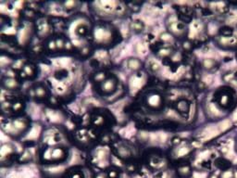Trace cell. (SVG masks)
I'll list each match as a JSON object with an SVG mask.
<instances>
[{
    "label": "cell",
    "mask_w": 237,
    "mask_h": 178,
    "mask_svg": "<svg viewBox=\"0 0 237 178\" xmlns=\"http://www.w3.org/2000/svg\"><path fill=\"white\" fill-rule=\"evenodd\" d=\"M95 38L98 43H106L110 40L111 34L104 28H97L95 31Z\"/></svg>",
    "instance_id": "cell-1"
},
{
    "label": "cell",
    "mask_w": 237,
    "mask_h": 178,
    "mask_svg": "<svg viewBox=\"0 0 237 178\" xmlns=\"http://www.w3.org/2000/svg\"><path fill=\"white\" fill-rule=\"evenodd\" d=\"M219 43L221 46H235L237 44V37L231 35V36H221L219 38Z\"/></svg>",
    "instance_id": "cell-2"
},
{
    "label": "cell",
    "mask_w": 237,
    "mask_h": 178,
    "mask_svg": "<svg viewBox=\"0 0 237 178\" xmlns=\"http://www.w3.org/2000/svg\"><path fill=\"white\" fill-rule=\"evenodd\" d=\"M208 111L210 116L212 117H221L222 116V111L219 110V107L214 103H209L208 106Z\"/></svg>",
    "instance_id": "cell-3"
},
{
    "label": "cell",
    "mask_w": 237,
    "mask_h": 178,
    "mask_svg": "<svg viewBox=\"0 0 237 178\" xmlns=\"http://www.w3.org/2000/svg\"><path fill=\"white\" fill-rule=\"evenodd\" d=\"M147 103L148 105L152 107V108H159L160 106V103H161V99L159 95H151L149 96V97L147 99Z\"/></svg>",
    "instance_id": "cell-4"
},
{
    "label": "cell",
    "mask_w": 237,
    "mask_h": 178,
    "mask_svg": "<svg viewBox=\"0 0 237 178\" xmlns=\"http://www.w3.org/2000/svg\"><path fill=\"white\" fill-rule=\"evenodd\" d=\"M170 29L174 34H182L184 30V24L183 22L175 21L172 22V23H170Z\"/></svg>",
    "instance_id": "cell-5"
},
{
    "label": "cell",
    "mask_w": 237,
    "mask_h": 178,
    "mask_svg": "<svg viewBox=\"0 0 237 178\" xmlns=\"http://www.w3.org/2000/svg\"><path fill=\"white\" fill-rule=\"evenodd\" d=\"M99 4H100L101 8H102L103 10L105 11H107V12L113 11L117 7L116 2H114V1H101Z\"/></svg>",
    "instance_id": "cell-6"
},
{
    "label": "cell",
    "mask_w": 237,
    "mask_h": 178,
    "mask_svg": "<svg viewBox=\"0 0 237 178\" xmlns=\"http://www.w3.org/2000/svg\"><path fill=\"white\" fill-rule=\"evenodd\" d=\"M114 87H115V82L113 81L112 79H108L106 81H104V83L102 84V86H101V88H102V90L106 93H109L111 92Z\"/></svg>",
    "instance_id": "cell-7"
},
{
    "label": "cell",
    "mask_w": 237,
    "mask_h": 178,
    "mask_svg": "<svg viewBox=\"0 0 237 178\" xmlns=\"http://www.w3.org/2000/svg\"><path fill=\"white\" fill-rule=\"evenodd\" d=\"M177 109L180 112L182 113H186L189 111V104H188V102L186 100H180L178 102V105H177Z\"/></svg>",
    "instance_id": "cell-8"
},
{
    "label": "cell",
    "mask_w": 237,
    "mask_h": 178,
    "mask_svg": "<svg viewBox=\"0 0 237 178\" xmlns=\"http://www.w3.org/2000/svg\"><path fill=\"white\" fill-rule=\"evenodd\" d=\"M128 67L131 70L136 71L141 67V62L136 59H131L128 61Z\"/></svg>",
    "instance_id": "cell-9"
},
{
    "label": "cell",
    "mask_w": 237,
    "mask_h": 178,
    "mask_svg": "<svg viewBox=\"0 0 237 178\" xmlns=\"http://www.w3.org/2000/svg\"><path fill=\"white\" fill-rule=\"evenodd\" d=\"M231 121L230 120H224V121H222L221 123L219 124V126H218V129H219V132H224L226 130H228L230 127H231Z\"/></svg>",
    "instance_id": "cell-10"
},
{
    "label": "cell",
    "mask_w": 237,
    "mask_h": 178,
    "mask_svg": "<svg viewBox=\"0 0 237 178\" xmlns=\"http://www.w3.org/2000/svg\"><path fill=\"white\" fill-rule=\"evenodd\" d=\"M12 124L14 125V127H15L18 131L22 130V129H24L25 126H26L25 122L23 121V120H21V119H17V120H15V121H13Z\"/></svg>",
    "instance_id": "cell-11"
},
{
    "label": "cell",
    "mask_w": 237,
    "mask_h": 178,
    "mask_svg": "<svg viewBox=\"0 0 237 178\" xmlns=\"http://www.w3.org/2000/svg\"><path fill=\"white\" fill-rule=\"evenodd\" d=\"M141 86H142V81H141V78L139 76L134 77L133 80L131 81V88H133V90H137V88H139Z\"/></svg>",
    "instance_id": "cell-12"
},
{
    "label": "cell",
    "mask_w": 237,
    "mask_h": 178,
    "mask_svg": "<svg viewBox=\"0 0 237 178\" xmlns=\"http://www.w3.org/2000/svg\"><path fill=\"white\" fill-rule=\"evenodd\" d=\"M5 86H6V87L10 88V89H14V88H16L17 86H18V83H17V81L15 79L8 78L5 81Z\"/></svg>",
    "instance_id": "cell-13"
},
{
    "label": "cell",
    "mask_w": 237,
    "mask_h": 178,
    "mask_svg": "<svg viewBox=\"0 0 237 178\" xmlns=\"http://www.w3.org/2000/svg\"><path fill=\"white\" fill-rule=\"evenodd\" d=\"M215 64H216V61L212 59H205L203 60V66L205 69H208V70L212 69L215 66Z\"/></svg>",
    "instance_id": "cell-14"
},
{
    "label": "cell",
    "mask_w": 237,
    "mask_h": 178,
    "mask_svg": "<svg viewBox=\"0 0 237 178\" xmlns=\"http://www.w3.org/2000/svg\"><path fill=\"white\" fill-rule=\"evenodd\" d=\"M131 28L133 30H134L135 32H140V31H142L143 28H144V23L141 21H133V23H131Z\"/></svg>",
    "instance_id": "cell-15"
},
{
    "label": "cell",
    "mask_w": 237,
    "mask_h": 178,
    "mask_svg": "<svg viewBox=\"0 0 237 178\" xmlns=\"http://www.w3.org/2000/svg\"><path fill=\"white\" fill-rule=\"evenodd\" d=\"M63 154H64L63 150L61 149H55L52 150V159H54V160L60 159V158H62Z\"/></svg>",
    "instance_id": "cell-16"
},
{
    "label": "cell",
    "mask_w": 237,
    "mask_h": 178,
    "mask_svg": "<svg viewBox=\"0 0 237 178\" xmlns=\"http://www.w3.org/2000/svg\"><path fill=\"white\" fill-rule=\"evenodd\" d=\"M189 151H190V149L188 148V147H182V148L177 149L176 155L177 157H183V156H185L186 154L189 153Z\"/></svg>",
    "instance_id": "cell-17"
},
{
    "label": "cell",
    "mask_w": 237,
    "mask_h": 178,
    "mask_svg": "<svg viewBox=\"0 0 237 178\" xmlns=\"http://www.w3.org/2000/svg\"><path fill=\"white\" fill-rule=\"evenodd\" d=\"M170 54H172V49L169 47H163V48H161V49H159V56L161 58H165Z\"/></svg>",
    "instance_id": "cell-18"
},
{
    "label": "cell",
    "mask_w": 237,
    "mask_h": 178,
    "mask_svg": "<svg viewBox=\"0 0 237 178\" xmlns=\"http://www.w3.org/2000/svg\"><path fill=\"white\" fill-rule=\"evenodd\" d=\"M148 65H149V68H150L153 71V72H157V71H159L160 69L159 64L157 63L156 60H150V61H149Z\"/></svg>",
    "instance_id": "cell-19"
},
{
    "label": "cell",
    "mask_w": 237,
    "mask_h": 178,
    "mask_svg": "<svg viewBox=\"0 0 237 178\" xmlns=\"http://www.w3.org/2000/svg\"><path fill=\"white\" fill-rule=\"evenodd\" d=\"M47 115L48 117H49L51 120H53V121H59V114L58 112H56V111H53V110H48L47 111Z\"/></svg>",
    "instance_id": "cell-20"
},
{
    "label": "cell",
    "mask_w": 237,
    "mask_h": 178,
    "mask_svg": "<svg viewBox=\"0 0 237 178\" xmlns=\"http://www.w3.org/2000/svg\"><path fill=\"white\" fill-rule=\"evenodd\" d=\"M136 51L139 54H146V46L144 44H137L136 46Z\"/></svg>",
    "instance_id": "cell-21"
},
{
    "label": "cell",
    "mask_w": 237,
    "mask_h": 178,
    "mask_svg": "<svg viewBox=\"0 0 237 178\" xmlns=\"http://www.w3.org/2000/svg\"><path fill=\"white\" fill-rule=\"evenodd\" d=\"M179 173L182 176H187L190 173V168L188 166H183L179 169Z\"/></svg>",
    "instance_id": "cell-22"
},
{
    "label": "cell",
    "mask_w": 237,
    "mask_h": 178,
    "mask_svg": "<svg viewBox=\"0 0 237 178\" xmlns=\"http://www.w3.org/2000/svg\"><path fill=\"white\" fill-rule=\"evenodd\" d=\"M229 101H230V97L228 95H222L221 99H219V103L221 105H222L223 107H226L228 104H229Z\"/></svg>",
    "instance_id": "cell-23"
},
{
    "label": "cell",
    "mask_w": 237,
    "mask_h": 178,
    "mask_svg": "<svg viewBox=\"0 0 237 178\" xmlns=\"http://www.w3.org/2000/svg\"><path fill=\"white\" fill-rule=\"evenodd\" d=\"M84 103L86 105H89V106H98L99 105V102L97 100H95L93 97H88V99H84Z\"/></svg>",
    "instance_id": "cell-24"
},
{
    "label": "cell",
    "mask_w": 237,
    "mask_h": 178,
    "mask_svg": "<svg viewBox=\"0 0 237 178\" xmlns=\"http://www.w3.org/2000/svg\"><path fill=\"white\" fill-rule=\"evenodd\" d=\"M160 39L164 42H170L172 40V36L169 33H163L160 34Z\"/></svg>",
    "instance_id": "cell-25"
},
{
    "label": "cell",
    "mask_w": 237,
    "mask_h": 178,
    "mask_svg": "<svg viewBox=\"0 0 237 178\" xmlns=\"http://www.w3.org/2000/svg\"><path fill=\"white\" fill-rule=\"evenodd\" d=\"M46 142L48 144H56L59 142V138L56 137L55 136H49L46 138Z\"/></svg>",
    "instance_id": "cell-26"
},
{
    "label": "cell",
    "mask_w": 237,
    "mask_h": 178,
    "mask_svg": "<svg viewBox=\"0 0 237 178\" xmlns=\"http://www.w3.org/2000/svg\"><path fill=\"white\" fill-rule=\"evenodd\" d=\"M35 95L38 97H44L46 96V90H45V88H43V87H37L35 89Z\"/></svg>",
    "instance_id": "cell-27"
},
{
    "label": "cell",
    "mask_w": 237,
    "mask_h": 178,
    "mask_svg": "<svg viewBox=\"0 0 237 178\" xmlns=\"http://www.w3.org/2000/svg\"><path fill=\"white\" fill-rule=\"evenodd\" d=\"M23 72H24V73H25L26 75H28V76H32V75L33 74V70L32 67L29 66V65L24 66Z\"/></svg>",
    "instance_id": "cell-28"
},
{
    "label": "cell",
    "mask_w": 237,
    "mask_h": 178,
    "mask_svg": "<svg viewBox=\"0 0 237 178\" xmlns=\"http://www.w3.org/2000/svg\"><path fill=\"white\" fill-rule=\"evenodd\" d=\"M118 152H120V155L122 156V157H129V155H130L129 149L126 148H121L120 150H118Z\"/></svg>",
    "instance_id": "cell-29"
},
{
    "label": "cell",
    "mask_w": 237,
    "mask_h": 178,
    "mask_svg": "<svg viewBox=\"0 0 237 178\" xmlns=\"http://www.w3.org/2000/svg\"><path fill=\"white\" fill-rule=\"evenodd\" d=\"M232 30L229 27H224L221 29V34L222 36H231L232 35Z\"/></svg>",
    "instance_id": "cell-30"
},
{
    "label": "cell",
    "mask_w": 237,
    "mask_h": 178,
    "mask_svg": "<svg viewBox=\"0 0 237 178\" xmlns=\"http://www.w3.org/2000/svg\"><path fill=\"white\" fill-rule=\"evenodd\" d=\"M10 151H11V148H10V146H7V145L3 146L2 149H1V155H2V157H4V156H5L6 154H7L8 152H10Z\"/></svg>",
    "instance_id": "cell-31"
},
{
    "label": "cell",
    "mask_w": 237,
    "mask_h": 178,
    "mask_svg": "<svg viewBox=\"0 0 237 178\" xmlns=\"http://www.w3.org/2000/svg\"><path fill=\"white\" fill-rule=\"evenodd\" d=\"M232 177H234V173H232L231 170L224 171L221 175V178H232Z\"/></svg>",
    "instance_id": "cell-32"
},
{
    "label": "cell",
    "mask_w": 237,
    "mask_h": 178,
    "mask_svg": "<svg viewBox=\"0 0 237 178\" xmlns=\"http://www.w3.org/2000/svg\"><path fill=\"white\" fill-rule=\"evenodd\" d=\"M106 78V74L104 73H97L95 76V80L96 82H101V81H104V79Z\"/></svg>",
    "instance_id": "cell-33"
},
{
    "label": "cell",
    "mask_w": 237,
    "mask_h": 178,
    "mask_svg": "<svg viewBox=\"0 0 237 178\" xmlns=\"http://www.w3.org/2000/svg\"><path fill=\"white\" fill-rule=\"evenodd\" d=\"M104 122V118L102 116H96L94 120V123L95 125H100V124H102Z\"/></svg>",
    "instance_id": "cell-34"
},
{
    "label": "cell",
    "mask_w": 237,
    "mask_h": 178,
    "mask_svg": "<svg viewBox=\"0 0 237 178\" xmlns=\"http://www.w3.org/2000/svg\"><path fill=\"white\" fill-rule=\"evenodd\" d=\"M105 156H106V153H105L104 150H102V149L97 150V153H96V158H97L98 160H103L105 158Z\"/></svg>",
    "instance_id": "cell-35"
},
{
    "label": "cell",
    "mask_w": 237,
    "mask_h": 178,
    "mask_svg": "<svg viewBox=\"0 0 237 178\" xmlns=\"http://www.w3.org/2000/svg\"><path fill=\"white\" fill-rule=\"evenodd\" d=\"M56 46H57V48H59V49H62L64 47V43L62 41V39H57Z\"/></svg>",
    "instance_id": "cell-36"
},
{
    "label": "cell",
    "mask_w": 237,
    "mask_h": 178,
    "mask_svg": "<svg viewBox=\"0 0 237 178\" xmlns=\"http://www.w3.org/2000/svg\"><path fill=\"white\" fill-rule=\"evenodd\" d=\"M56 89H57V92L62 93V92L65 91V86H64V84H58V86H57Z\"/></svg>",
    "instance_id": "cell-37"
},
{
    "label": "cell",
    "mask_w": 237,
    "mask_h": 178,
    "mask_svg": "<svg viewBox=\"0 0 237 178\" xmlns=\"http://www.w3.org/2000/svg\"><path fill=\"white\" fill-rule=\"evenodd\" d=\"M212 80H213V78L208 75V76H206V77L203 79V83L206 84H210L212 83Z\"/></svg>",
    "instance_id": "cell-38"
},
{
    "label": "cell",
    "mask_w": 237,
    "mask_h": 178,
    "mask_svg": "<svg viewBox=\"0 0 237 178\" xmlns=\"http://www.w3.org/2000/svg\"><path fill=\"white\" fill-rule=\"evenodd\" d=\"M76 33L79 34V35H83L85 34V29L84 27H82V26H80V27H78L77 30H76Z\"/></svg>",
    "instance_id": "cell-39"
},
{
    "label": "cell",
    "mask_w": 237,
    "mask_h": 178,
    "mask_svg": "<svg viewBox=\"0 0 237 178\" xmlns=\"http://www.w3.org/2000/svg\"><path fill=\"white\" fill-rule=\"evenodd\" d=\"M168 117H170V118H178V114L173 110H168Z\"/></svg>",
    "instance_id": "cell-40"
},
{
    "label": "cell",
    "mask_w": 237,
    "mask_h": 178,
    "mask_svg": "<svg viewBox=\"0 0 237 178\" xmlns=\"http://www.w3.org/2000/svg\"><path fill=\"white\" fill-rule=\"evenodd\" d=\"M21 107H22V105H21L20 102H17V103H15L14 105H13V110H14L15 111H18L21 109Z\"/></svg>",
    "instance_id": "cell-41"
},
{
    "label": "cell",
    "mask_w": 237,
    "mask_h": 178,
    "mask_svg": "<svg viewBox=\"0 0 237 178\" xmlns=\"http://www.w3.org/2000/svg\"><path fill=\"white\" fill-rule=\"evenodd\" d=\"M232 77H234V76H232V73H228V74L225 75L224 77H223V79H224L226 82H230V81H232Z\"/></svg>",
    "instance_id": "cell-42"
},
{
    "label": "cell",
    "mask_w": 237,
    "mask_h": 178,
    "mask_svg": "<svg viewBox=\"0 0 237 178\" xmlns=\"http://www.w3.org/2000/svg\"><path fill=\"white\" fill-rule=\"evenodd\" d=\"M172 59L173 61H179L180 60H181V56H180V54H178V53H175V54H173V56L172 57Z\"/></svg>",
    "instance_id": "cell-43"
},
{
    "label": "cell",
    "mask_w": 237,
    "mask_h": 178,
    "mask_svg": "<svg viewBox=\"0 0 237 178\" xmlns=\"http://www.w3.org/2000/svg\"><path fill=\"white\" fill-rule=\"evenodd\" d=\"M56 48H57L56 42H54V41H50V42H49V49H50V50H55Z\"/></svg>",
    "instance_id": "cell-44"
},
{
    "label": "cell",
    "mask_w": 237,
    "mask_h": 178,
    "mask_svg": "<svg viewBox=\"0 0 237 178\" xmlns=\"http://www.w3.org/2000/svg\"><path fill=\"white\" fill-rule=\"evenodd\" d=\"M191 47H192V46H191V44L189 42L186 41V42L183 43V48H184V49L189 50V49H191Z\"/></svg>",
    "instance_id": "cell-45"
},
{
    "label": "cell",
    "mask_w": 237,
    "mask_h": 178,
    "mask_svg": "<svg viewBox=\"0 0 237 178\" xmlns=\"http://www.w3.org/2000/svg\"><path fill=\"white\" fill-rule=\"evenodd\" d=\"M96 56H97V58H99V59L103 60L104 58H106V57H107V54H106L105 52H103V51H100V53H98V54L96 55Z\"/></svg>",
    "instance_id": "cell-46"
},
{
    "label": "cell",
    "mask_w": 237,
    "mask_h": 178,
    "mask_svg": "<svg viewBox=\"0 0 237 178\" xmlns=\"http://www.w3.org/2000/svg\"><path fill=\"white\" fill-rule=\"evenodd\" d=\"M28 159H30V154H29V152H27V151H25L23 156L21 157V161H25V160H28Z\"/></svg>",
    "instance_id": "cell-47"
},
{
    "label": "cell",
    "mask_w": 237,
    "mask_h": 178,
    "mask_svg": "<svg viewBox=\"0 0 237 178\" xmlns=\"http://www.w3.org/2000/svg\"><path fill=\"white\" fill-rule=\"evenodd\" d=\"M74 5H75V3H74L73 1H69V2H66V3H65V6L67 7V8H72Z\"/></svg>",
    "instance_id": "cell-48"
},
{
    "label": "cell",
    "mask_w": 237,
    "mask_h": 178,
    "mask_svg": "<svg viewBox=\"0 0 237 178\" xmlns=\"http://www.w3.org/2000/svg\"><path fill=\"white\" fill-rule=\"evenodd\" d=\"M88 52H89V48H88V47H82V50H81L82 55H86V54H88Z\"/></svg>",
    "instance_id": "cell-49"
},
{
    "label": "cell",
    "mask_w": 237,
    "mask_h": 178,
    "mask_svg": "<svg viewBox=\"0 0 237 178\" xmlns=\"http://www.w3.org/2000/svg\"><path fill=\"white\" fill-rule=\"evenodd\" d=\"M115 10H117V12H122V11L124 10V8L122 7L121 5H118V6H117V7H116Z\"/></svg>",
    "instance_id": "cell-50"
},
{
    "label": "cell",
    "mask_w": 237,
    "mask_h": 178,
    "mask_svg": "<svg viewBox=\"0 0 237 178\" xmlns=\"http://www.w3.org/2000/svg\"><path fill=\"white\" fill-rule=\"evenodd\" d=\"M112 161H113V162L116 164V165H121V162L118 161V160L116 158V157H113V159H112Z\"/></svg>",
    "instance_id": "cell-51"
},
{
    "label": "cell",
    "mask_w": 237,
    "mask_h": 178,
    "mask_svg": "<svg viewBox=\"0 0 237 178\" xmlns=\"http://www.w3.org/2000/svg\"><path fill=\"white\" fill-rule=\"evenodd\" d=\"M21 64H22V62H21V60H18L16 62V63L14 64V68H20V67L21 66Z\"/></svg>",
    "instance_id": "cell-52"
},
{
    "label": "cell",
    "mask_w": 237,
    "mask_h": 178,
    "mask_svg": "<svg viewBox=\"0 0 237 178\" xmlns=\"http://www.w3.org/2000/svg\"><path fill=\"white\" fill-rule=\"evenodd\" d=\"M172 143L173 144H179L180 143V138H179V137H174V138L172 139Z\"/></svg>",
    "instance_id": "cell-53"
},
{
    "label": "cell",
    "mask_w": 237,
    "mask_h": 178,
    "mask_svg": "<svg viewBox=\"0 0 237 178\" xmlns=\"http://www.w3.org/2000/svg\"><path fill=\"white\" fill-rule=\"evenodd\" d=\"M65 48H66V49H68V50L71 49V48H72V44H71V43L65 44Z\"/></svg>",
    "instance_id": "cell-54"
},
{
    "label": "cell",
    "mask_w": 237,
    "mask_h": 178,
    "mask_svg": "<svg viewBox=\"0 0 237 178\" xmlns=\"http://www.w3.org/2000/svg\"><path fill=\"white\" fill-rule=\"evenodd\" d=\"M115 175H116L115 172H111L110 173H109V176H110V177H112V178H113V177H115Z\"/></svg>",
    "instance_id": "cell-55"
},
{
    "label": "cell",
    "mask_w": 237,
    "mask_h": 178,
    "mask_svg": "<svg viewBox=\"0 0 237 178\" xmlns=\"http://www.w3.org/2000/svg\"><path fill=\"white\" fill-rule=\"evenodd\" d=\"M234 120H237V110L235 111L234 114Z\"/></svg>",
    "instance_id": "cell-56"
},
{
    "label": "cell",
    "mask_w": 237,
    "mask_h": 178,
    "mask_svg": "<svg viewBox=\"0 0 237 178\" xmlns=\"http://www.w3.org/2000/svg\"><path fill=\"white\" fill-rule=\"evenodd\" d=\"M96 178H105V175H99Z\"/></svg>",
    "instance_id": "cell-57"
},
{
    "label": "cell",
    "mask_w": 237,
    "mask_h": 178,
    "mask_svg": "<svg viewBox=\"0 0 237 178\" xmlns=\"http://www.w3.org/2000/svg\"><path fill=\"white\" fill-rule=\"evenodd\" d=\"M234 175L235 176V178H237V173H234Z\"/></svg>",
    "instance_id": "cell-58"
}]
</instances>
